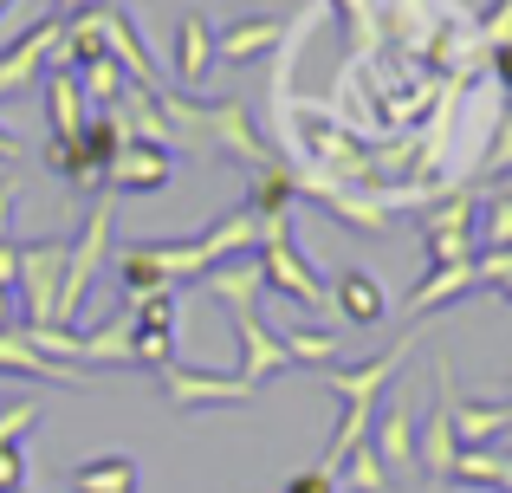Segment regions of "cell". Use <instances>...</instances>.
<instances>
[{
  "label": "cell",
  "mask_w": 512,
  "mask_h": 493,
  "mask_svg": "<svg viewBox=\"0 0 512 493\" xmlns=\"http://www.w3.org/2000/svg\"><path fill=\"white\" fill-rule=\"evenodd\" d=\"M137 487H143V468L130 455H98L72 468V493H137Z\"/></svg>",
  "instance_id": "21"
},
{
  "label": "cell",
  "mask_w": 512,
  "mask_h": 493,
  "mask_svg": "<svg viewBox=\"0 0 512 493\" xmlns=\"http://www.w3.org/2000/svg\"><path fill=\"white\" fill-rule=\"evenodd\" d=\"M279 39H286V20L260 13V20H234L221 39H214V52H221V65H247V59H260V52H273Z\"/></svg>",
  "instance_id": "19"
},
{
  "label": "cell",
  "mask_w": 512,
  "mask_h": 493,
  "mask_svg": "<svg viewBox=\"0 0 512 493\" xmlns=\"http://www.w3.org/2000/svg\"><path fill=\"white\" fill-rule=\"evenodd\" d=\"M448 422H454V442L461 448H493L512 435V403H461L448 377Z\"/></svg>",
  "instance_id": "16"
},
{
  "label": "cell",
  "mask_w": 512,
  "mask_h": 493,
  "mask_svg": "<svg viewBox=\"0 0 512 493\" xmlns=\"http://www.w3.org/2000/svg\"><path fill=\"white\" fill-rule=\"evenodd\" d=\"M13 202H20V182H0V241L13 234Z\"/></svg>",
  "instance_id": "33"
},
{
  "label": "cell",
  "mask_w": 512,
  "mask_h": 493,
  "mask_svg": "<svg viewBox=\"0 0 512 493\" xmlns=\"http://www.w3.org/2000/svg\"><path fill=\"white\" fill-rule=\"evenodd\" d=\"M91 20H98L104 59H111L117 72L130 78V85H143V91H163V78H156L150 52H143V33H137V20H130L124 7H111V0H98V7H91Z\"/></svg>",
  "instance_id": "7"
},
{
  "label": "cell",
  "mask_w": 512,
  "mask_h": 493,
  "mask_svg": "<svg viewBox=\"0 0 512 493\" xmlns=\"http://www.w3.org/2000/svg\"><path fill=\"white\" fill-rule=\"evenodd\" d=\"M7 318H13V286H0V331H7Z\"/></svg>",
  "instance_id": "38"
},
{
  "label": "cell",
  "mask_w": 512,
  "mask_h": 493,
  "mask_svg": "<svg viewBox=\"0 0 512 493\" xmlns=\"http://www.w3.org/2000/svg\"><path fill=\"white\" fill-rule=\"evenodd\" d=\"M480 247H512V195H500V189L480 208Z\"/></svg>",
  "instance_id": "29"
},
{
  "label": "cell",
  "mask_w": 512,
  "mask_h": 493,
  "mask_svg": "<svg viewBox=\"0 0 512 493\" xmlns=\"http://www.w3.org/2000/svg\"><path fill=\"white\" fill-rule=\"evenodd\" d=\"M260 286L266 292H279V299H292L299 312H325L331 305V286L318 279V266L299 253V241H292V228L286 221H260Z\"/></svg>",
  "instance_id": "1"
},
{
  "label": "cell",
  "mask_w": 512,
  "mask_h": 493,
  "mask_svg": "<svg viewBox=\"0 0 512 493\" xmlns=\"http://www.w3.org/2000/svg\"><path fill=\"white\" fill-rule=\"evenodd\" d=\"M227 318H234V331H240V370H234V377H247L253 390H260L266 377L292 370V351H286V338H279V331H266L260 305H227Z\"/></svg>",
  "instance_id": "10"
},
{
  "label": "cell",
  "mask_w": 512,
  "mask_h": 493,
  "mask_svg": "<svg viewBox=\"0 0 512 493\" xmlns=\"http://www.w3.org/2000/svg\"><path fill=\"white\" fill-rule=\"evenodd\" d=\"M331 305H338L344 325H357V331H370V325H383V318H389V292H383V279L363 273V266H344V273L331 279Z\"/></svg>",
  "instance_id": "15"
},
{
  "label": "cell",
  "mask_w": 512,
  "mask_h": 493,
  "mask_svg": "<svg viewBox=\"0 0 512 493\" xmlns=\"http://www.w3.org/2000/svg\"><path fill=\"white\" fill-rule=\"evenodd\" d=\"M111 208H117V189H98V208L85 215L78 241L65 247V286H59V325H72L85 312V292H91V273H98L104 247H111Z\"/></svg>",
  "instance_id": "3"
},
{
  "label": "cell",
  "mask_w": 512,
  "mask_h": 493,
  "mask_svg": "<svg viewBox=\"0 0 512 493\" xmlns=\"http://www.w3.org/2000/svg\"><path fill=\"white\" fill-rule=\"evenodd\" d=\"M370 448L389 468V481L415 468V422H409V403L396 396V383L383 390V403H376V416H370Z\"/></svg>",
  "instance_id": "13"
},
{
  "label": "cell",
  "mask_w": 512,
  "mask_h": 493,
  "mask_svg": "<svg viewBox=\"0 0 512 493\" xmlns=\"http://www.w3.org/2000/svg\"><path fill=\"white\" fill-rule=\"evenodd\" d=\"M474 279L487 292H500V299H512V247H480L474 253Z\"/></svg>",
  "instance_id": "28"
},
{
  "label": "cell",
  "mask_w": 512,
  "mask_h": 493,
  "mask_svg": "<svg viewBox=\"0 0 512 493\" xmlns=\"http://www.w3.org/2000/svg\"><path fill=\"white\" fill-rule=\"evenodd\" d=\"M208 286L201 292H214V299L221 305H260V260H253V253H234V260H221V266H208Z\"/></svg>",
  "instance_id": "20"
},
{
  "label": "cell",
  "mask_w": 512,
  "mask_h": 493,
  "mask_svg": "<svg viewBox=\"0 0 512 493\" xmlns=\"http://www.w3.org/2000/svg\"><path fill=\"white\" fill-rule=\"evenodd\" d=\"M13 273H20V247L0 241V286H13Z\"/></svg>",
  "instance_id": "34"
},
{
  "label": "cell",
  "mask_w": 512,
  "mask_h": 493,
  "mask_svg": "<svg viewBox=\"0 0 512 493\" xmlns=\"http://www.w3.org/2000/svg\"><path fill=\"white\" fill-rule=\"evenodd\" d=\"M59 46H65V20H52V13H39L20 39H7V46H0V98L20 91L26 78H46V65L59 59Z\"/></svg>",
  "instance_id": "5"
},
{
  "label": "cell",
  "mask_w": 512,
  "mask_h": 493,
  "mask_svg": "<svg viewBox=\"0 0 512 493\" xmlns=\"http://www.w3.org/2000/svg\"><path fill=\"white\" fill-rule=\"evenodd\" d=\"M214 65H221V52H214V20L208 13H182V26H175V85L201 91L214 78Z\"/></svg>",
  "instance_id": "14"
},
{
  "label": "cell",
  "mask_w": 512,
  "mask_h": 493,
  "mask_svg": "<svg viewBox=\"0 0 512 493\" xmlns=\"http://www.w3.org/2000/svg\"><path fill=\"white\" fill-rule=\"evenodd\" d=\"M156 383H163V396L175 409H240V403H253L247 377H208V370H188V364H163Z\"/></svg>",
  "instance_id": "9"
},
{
  "label": "cell",
  "mask_w": 512,
  "mask_h": 493,
  "mask_svg": "<svg viewBox=\"0 0 512 493\" xmlns=\"http://www.w3.org/2000/svg\"><path fill=\"white\" fill-rule=\"evenodd\" d=\"M169 182H175L169 150L163 143H137V137H124V150L104 169V189H130V195H163Z\"/></svg>",
  "instance_id": "12"
},
{
  "label": "cell",
  "mask_w": 512,
  "mask_h": 493,
  "mask_svg": "<svg viewBox=\"0 0 512 493\" xmlns=\"http://www.w3.org/2000/svg\"><path fill=\"white\" fill-rule=\"evenodd\" d=\"M493 403H512V383H493Z\"/></svg>",
  "instance_id": "39"
},
{
  "label": "cell",
  "mask_w": 512,
  "mask_h": 493,
  "mask_svg": "<svg viewBox=\"0 0 512 493\" xmlns=\"http://www.w3.org/2000/svg\"><path fill=\"white\" fill-rule=\"evenodd\" d=\"M422 241H428V266H454V260H474L480 247V215L467 195H448L441 208L422 215Z\"/></svg>",
  "instance_id": "6"
},
{
  "label": "cell",
  "mask_w": 512,
  "mask_h": 493,
  "mask_svg": "<svg viewBox=\"0 0 512 493\" xmlns=\"http://www.w3.org/2000/svg\"><path fill=\"white\" fill-rule=\"evenodd\" d=\"M117 150H124V124H117L111 111H91L78 137L46 143V163L59 169L65 182H78V189H104V169H111Z\"/></svg>",
  "instance_id": "2"
},
{
  "label": "cell",
  "mask_w": 512,
  "mask_h": 493,
  "mask_svg": "<svg viewBox=\"0 0 512 493\" xmlns=\"http://www.w3.org/2000/svg\"><path fill=\"white\" fill-rule=\"evenodd\" d=\"M448 377L454 364L441 357L435 364V409H428V422L415 429V468L428 474V481H454V455H461V442H454V422H448Z\"/></svg>",
  "instance_id": "11"
},
{
  "label": "cell",
  "mask_w": 512,
  "mask_h": 493,
  "mask_svg": "<svg viewBox=\"0 0 512 493\" xmlns=\"http://www.w3.org/2000/svg\"><path fill=\"white\" fill-rule=\"evenodd\" d=\"M98 0H52V20H78V13H91Z\"/></svg>",
  "instance_id": "35"
},
{
  "label": "cell",
  "mask_w": 512,
  "mask_h": 493,
  "mask_svg": "<svg viewBox=\"0 0 512 493\" xmlns=\"http://www.w3.org/2000/svg\"><path fill=\"white\" fill-rule=\"evenodd\" d=\"M46 117H52V143H65V137L85 130L91 104H85V85H78V65L52 59V72H46Z\"/></svg>",
  "instance_id": "17"
},
{
  "label": "cell",
  "mask_w": 512,
  "mask_h": 493,
  "mask_svg": "<svg viewBox=\"0 0 512 493\" xmlns=\"http://www.w3.org/2000/svg\"><path fill=\"white\" fill-rule=\"evenodd\" d=\"M0 20H7V0H0Z\"/></svg>",
  "instance_id": "40"
},
{
  "label": "cell",
  "mask_w": 512,
  "mask_h": 493,
  "mask_svg": "<svg viewBox=\"0 0 512 493\" xmlns=\"http://www.w3.org/2000/svg\"><path fill=\"white\" fill-rule=\"evenodd\" d=\"M39 422V403H0V448H13Z\"/></svg>",
  "instance_id": "30"
},
{
  "label": "cell",
  "mask_w": 512,
  "mask_h": 493,
  "mask_svg": "<svg viewBox=\"0 0 512 493\" xmlns=\"http://www.w3.org/2000/svg\"><path fill=\"white\" fill-rule=\"evenodd\" d=\"M286 351H292V364H318V370H325V364H338V331H325V325H312V331L292 325L286 331Z\"/></svg>",
  "instance_id": "25"
},
{
  "label": "cell",
  "mask_w": 512,
  "mask_h": 493,
  "mask_svg": "<svg viewBox=\"0 0 512 493\" xmlns=\"http://www.w3.org/2000/svg\"><path fill=\"white\" fill-rule=\"evenodd\" d=\"M13 493H33V487H13Z\"/></svg>",
  "instance_id": "41"
},
{
  "label": "cell",
  "mask_w": 512,
  "mask_h": 493,
  "mask_svg": "<svg viewBox=\"0 0 512 493\" xmlns=\"http://www.w3.org/2000/svg\"><path fill=\"white\" fill-rule=\"evenodd\" d=\"M279 493H344L338 487V474H325V468H305V474H292Z\"/></svg>",
  "instance_id": "31"
},
{
  "label": "cell",
  "mask_w": 512,
  "mask_h": 493,
  "mask_svg": "<svg viewBox=\"0 0 512 493\" xmlns=\"http://www.w3.org/2000/svg\"><path fill=\"white\" fill-rule=\"evenodd\" d=\"M13 487H26V448L20 442L0 448V493H13Z\"/></svg>",
  "instance_id": "32"
},
{
  "label": "cell",
  "mask_w": 512,
  "mask_h": 493,
  "mask_svg": "<svg viewBox=\"0 0 512 493\" xmlns=\"http://www.w3.org/2000/svg\"><path fill=\"white\" fill-rule=\"evenodd\" d=\"M59 286H65V241H33V247H20L13 299H20V312H26V331L59 325Z\"/></svg>",
  "instance_id": "4"
},
{
  "label": "cell",
  "mask_w": 512,
  "mask_h": 493,
  "mask_svg": "<svg viewBox=\"0 0 512 493\" xmlns=\"http://www.w3.org/2000/svg\"><path fill=\"white\" fill-rule=\"evenodd\" d=\"M0 370L7 377H20V383H59V390H98V377L91 370H78V364H59V357H46L33 338H26V325L20 331H0Z\"/></svg>",
  "instance_id": "8"
},
{
  "label": "cell",
  "mask_w": 512,
  "mask_h": 493,
  "mask_svg": "<svg viewBox=\"0 0 512 493\" xmlns=\"http://www.w3.org/2000/svg\"><path fill=\"white\" fill-rule=\"evenodd\" d=\"M325 208L344 221V228H363V234H383L389 228V208L363 202V195H344V189H325Z\"/></svg>",
  "instance_id": "26"
},
{
  "label": "cell",
  "mask_w": 512,
  "mask_h": 493,
  "mask_svg": "<svg viewBox=\"0 0 512 493\" xmlns=\"http://www.w3.org/2000/svg\"><path fill=\"white\" fill-rule=\"evenodd\" d=\"M13 156H20V137H13V130L0 124V163H13Z\"/></svg>",
  "instance_id": "37"
},
{
  "label": "cell",
  "mask_w": 512,
  "mask_h": 493,
  "mask_svg": "<svg viewBox=\"0 0 512 493\" xmlns=\"http://www.w3.org/2000/svg\"><path fill=\"white\" fill-rule=\"evenodd\" d=\"M292 202H299V182H292L286 169H260V182H253V195H247L253 215H260V221H286Z\"/></svg>",
  "instance_id": "23"
},
{
  "label": "cell",
  "mask_w": 512,
  "mask_h": 493,
  "mask_svg": "<svg viewBox=\"0 0 512 493\" xmlns=\"http://www.w3.org/2000/svg\"><path fill=\"white\" fill-rule=\"evenodd\" d=\"M338 487H344V493H389V468L376 461V448H370V442H363L357 455H350L344 468H338Z\"/></svg>",
  "instance_id": "24"
},
{
  "label": "cell",
  "mask_w": 512,
  "mask_h": 493,
  "mask_svg": "<svg viewBox=\"0 0 512 493\" xmlns=\"http://www.w3.org/2000/svg\"><path fill=\"white\" fill-rule=\"evenodd\" d=\"M461 292H480V279H474V260L428 266V279L409 292V318H428V312H441V305H448V299H461Z\"/></svg>",
  "instance_id": "18"
},
{
  "label": "cell",
  "mask_w": 512,
  "mask_h": 493,
  "mask_svg": "<svg viewBox=\"0 0 512 493\" xmlns=\"http://www.w3.org/2000/svg\"><path fill=\"white\" fill-rule=\"evenodd\" d=\"M78 85H85V104H91V111H117V98H124L130 78L117 72L111 59H98V65H85V72H78Z\"/></svg>",
  "instance_id": "27"
},
{
  "label": "cell",
  "mask_w": 512,
  "mask_h": 493,
  "mask_svg": "<svg viewBox=\"0 0 512 493\" xmlns=\"http://www.w3.org/2000/svg\"><path fill=\"white\" fill-rule=\"evenodd\" d=\"M117 279H124V299H156V292H175V279L156 266L150 241L124 247V260H117Z\"/></svg>",
  "instance_id": "22"
},
{
  "label": "cell",
  "mask_w": 512,
  "mask_h": 493,
  "mask_svg": "<svg viewBox=\"0 0 512 493\" xmlns=\"http://www.w3.org/2000/svg\"><path fill=\"white\" fill-rule=\"evenodd\" d=\"M493 72H500V85L512 91V46H500V52H493Z\"/></svg>",
  "instance_id": "36"
},
{
  "label": "cell",
  "mask_w": 512,
  "mask_h": 493,
  "mask_svg": "<svg viewBox=\"0 0 512 493\" xmlns=\"http://www.w3.org/2000/svg\"><path fill=\"white\" fill-rule=\"evenodd\" d=\"M480 493H493V487H480Z\"/></svg>",
  "instance_id": "42"
}]
</instances>
